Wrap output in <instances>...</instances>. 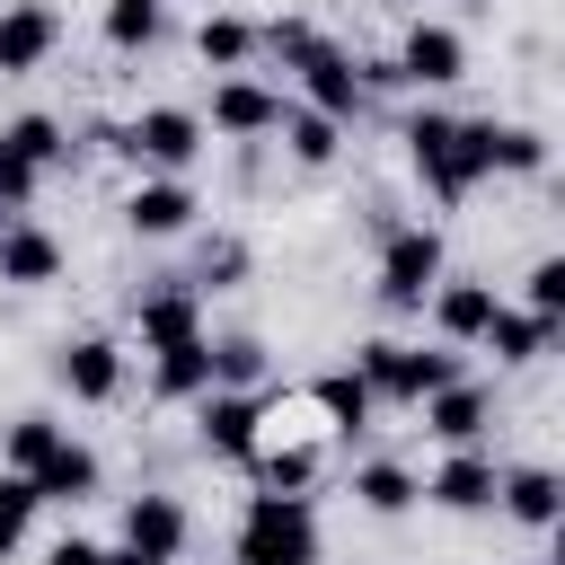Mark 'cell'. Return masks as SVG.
Here are the masks:
<instances>
[{
    "mask_svg": "<svg viewBox=\"0 0 565 565\" xmlns=\"http://www.w3.org/2000/svg\"><path fill=\"white\" fill-rule=\"evenodd\" d=\"M230 565H318V503L256 486L230 530Z\"/></svg>",
    "mask_w": 565,
    "mask_h": 565,
    "instance_id": "6da1fadb",
    "label": "cell"
},
{
    "mask_svg": "<svg viewBox=\"0 0 565 565\" xmlns=\"http://www.w3.org/2000/svg\"><path fill=\"white\" fill-rule=\"evenodd\" d=\"M353 371L380 406H424L441 380H459V344H406V335H362Z\"/></svg>",
    "mask_w": 565,
    "mask_h": 565,
    "instance_id": "7a4b0ae2",
    "label": "cell"
},
{
    "mask_svg": "<svg viewBox=\"0 0 565 565\" xmlns=\"http://www.w3.org/2000/svg\"><path fill=\"white\" fill-rule=\"evenodd\" d=\"M397 141H406V168L424 177V194H433L441 212H459V203L486 185V177H477V159H468V132H459V115H450V106H415Z\"/></svg>",
    "mask_w": 565,
    "mask_h": 565,
    "instance_id": "3957f363",
    "label": "cell"
},
{
    "mask_svg": "<svg viewBox=\"0 0 565 565\" xmlns=\"http://www.w3.org/2000/svg\"><path fill=\"white\" fill-rule=\"evenodd\" d=\"M450 274V247H441V230L433 221H388L380 230V309L388 318H424V300H433V282Z\"/></svg>",
    "mask_w": 565,
    "mask_h": 565,
    "instance_id": "277c9868",
    "label": "cell"
},
{
    "mask_svg": "<svg viewBox=\"0 0 565 565\" xmlns=\"http://www.w3.org/2000/svg\"><path fill=\"white\" fill-rule=\"evenodd\" d=\"M203 150H212V132L194 106H141L115 124V159H132L141 177H194Z\"/></svg>",
    "mask_w": 565,
    "mask_h": 565,
    "instance_id": "5b68a950",
    "label": "cell"
},
{
    "mask_svg": "<svg viewBox=\"0 0 565 565\" xmlns=\"http://www.w3.org/2000/svg\"><path fill=\"white\" fill-rule=\"evenodd\" d=\"M291 79H300V106H309V115H327V124H344V132H353V124L371 115L362 62H353V53L335 44V35H318V44H309V53L291 62Z\"/></svg>",
    "mask_w": 565,
    "mask_h": 565,
    "instance_id": "8992f818",
    "label": "cell"
},
{
    "mask_svg": "<svg viewBox=\"0 0 565 565\" xmlns=\"http://www.w3.org/2000/svg\"><path fill=\"white\" fill-rule=\"evenodd\" d=\"M388 71H397V88H459V79H468V35H459L450 18H415V26L397 35Z\"/></svg>",
    "mask_w": 565,
    "mask_h": 565,
    "instance_id": "52a82bcc",
    "label": "cell"
},
{
    "mask_svg": "<svg viewBox=\"0 0 565 565\" xmlns=\"http://www.w3.org/2000/svg\"><path fill=\"white\" fill-rule=\"evenodd\" d=\"M459 132H468V159H477V177H547V132L539 124H512V115H459Z\"/></svg>",
    "mask_w": 565,
    "mask_h": 565,
    "instance_id": "ba28073f",
    "label": "cell"
},
{
    "mask_svg": "<svg viewBox=\"0 0 565 565\" xmlns=\"http://www.w3.org/2000/svg\"><path fill=\"white\" fill-rule=\"evenodd\" d=\"M282 88L274 79H256V71H221L212 79V115H203V132H221V141H265L274 124H282Z\"/></svg>",
    "mask_w": 565,
    "mask_h": 565,
    "instance_id": "9c48e42d",
    "label": "cell"
},
{
    "mask_svg": "<svg viewBox=\"0 0 565 565\" xmlns=\"http://www.w3.org/2000/svg\"><path fill=\"white\" fill-rule=\"evenodd\" d=\"M494 477H503V459H494L486 441H459V450H441L415 486H424L433 512H494Z\"/></svg>",
    "mask_w": 565,
    "mask_h": 565,
    "instance_id": "30bf717a",
    "label": "cell"
},
{
    "mask_svg": "<svg viewBox=\"0 0 565 565\" xmlns=\"http://www.w3.org/2000/svg\"><path fill=\"white\" fill-rule=\"evenodd\" d=\"M194 221H203V194H194V177H141V185L124 194V230H132V238H150V247H168V238H194Z\"/></svg>",
    "mask_w": 565,
    "mask_h": 565,
    "instance_id": "8fae6325",
    "label": "cell"
},
{
    "mask_svg": "<svg viewBox=\"0 0 565 565\" xmlns=\"http://www.w3.org/2000/svg\"><path fill=\"white\" fill-rule=\"evenodd\" d=\"M53 388H62L71 406H115V397H124V344H115V335H71V344L53 353Z\"/></svg>",
    "mask_w": 565,
    "mask_h": 565,
    "instance_id": "7c38bea8",
    "label": "cell"
},
{
    "mask_svg": "<svg viewBox=\"0 0 565 565\" xmlns=\"http://www.w3.org/2000/svg\"><path fill=\"white\" fill-rule=\"evenodd\" d=\"M62 9L53 0H9L0 9V79H35L53 53H62Z\"/></svg>",
    "mask_w": 565,
    "mask_h": 565,
    "instance_id": "4fadbf2b",
    "label": "cell"
},
{
    "mask_svg": "<svg viewBox=\"0 0 565 565\" xmlns=\"http://www.w3.org/2000/svg\"><path fill=\"white\" fill-rule=\"evenodd\" d=\"M494 512H503V521H521V530H539V539H547V530H556V521H565V477H556V468H547V459H512V468H503V477H494Z\"/></svg>",
    "mask_w": 565,
    "mask_h": 565,
    "instance_id": "5bb4252c",
    "label": "cell"
},
{
    "mask_svg": "<svg viewBox=\"0 0 565 565\" xmlns=\"http://www.w3.org/2000/svg\"><path fill=\"white\" fill-rule=\"evenodd\" d=\"M556 335H565V318H539V309H521V300H494V318H486L477 353H494L503 371H530V362H547V353H556Z\"/></svg>",
    "mask_w": 565,
    "mask_h": 565,
    "instance_id": "9a60e30c",
    "label": "cell"
},
{
    "mask_svg": "<svg viewBox=\"0 0 565 565\" xmlns=\"http://www.w3.org/2000/svg\"><path fill=\"white\" fill-rule=\"evenodd\" d=\"M415 415H424V433H433L441 450H459V441H486V424H494V388L459 371V380H441Z\"/></svg>",
    "mask_w": 565,
    "mask_h": 565,
    "instance_id": "2e32d148",
    "label": "cell"
},
{
    "mask_svg": "<svg viewBox=\"0 0 565 565\" xmlns=\"http://www.w3.org/2000/svg\"><path fill=\"white\" fill-rule=\"evenodd\" d=\"M185 539H194V512L168 494V486H141V494H124V547H141V556H185Z\"/></svg>",
    "mask_w": 565,
    "mask_h": 565,
    "instance_id": "e0dca14e",
    "label": "cell"
},
{
    "mask_svg": "<svg viewBox=\"0 0 565 565\" xmlns=\"http://www.w3.org/2000/svg\"><path fill=\"white\" fill-rule=\"evenodd\" d=\"M424 318H433V344H477L486 335V318H494V282H477V274H441L433 282V300H424Z\"/></svg>",
    "mask_w": 565,
    "mask_h": 565,
    "instance_id": "ac0fdd59",
    "label": "cell"
},
{
    "mask_svg": "<svg viewBox=\"0 0 565 565\" xmlns=\"http://www.w3.org/2000/svg\"><path fill=\"white\" fill-rule=\"evenodd\" d=\"M62 265L71 256H62V238L44 221H18V212L0 221V282L9 291H44V282H62Z\"/></svg>",
    "mask_w": 565,
    "mask_h": 565,
    "instance_id": "d6986e66",
    "label": "cell"
},
{
    "mask_svg": "<svg viewBox=\"0 0 565 565\" xmlns=\"http://www.w3.org/2000/svg\"><path fill=\"white\" fill-rule=\"evenodd\" d=\"M132 335H141V353L185 344V335H212V327H203V291H194V282H159V291H141V300H132Z\"/></svg>",
    "mask_w": 565,
    "mask_h": 565,
    "instance_id": "ffe728a7",
    "label": "cell"
},
{
    "mask_svg": "<svg viewBox=\"0 0 565 565\" xmlns=\"http://www.w3.org/2000/svg\"><path fill=\"white\" fill-rule=\"evenodd\" d=\"M194 441L238 468L247 441H256V388H203V397H194Z\"/></svg>",
    "mask_w": 565,
    "mask_h": 565,
    "instance_id": "44dd1931",
    "label": "cell"
},
{
    "mask_svg": "<svg viewBox=\"0 0 565 565\" xmlns=\"http://www.w3.org/2000/svg\"><path fill=\"white\" fill-rule=\"evenodd\" d=\"M97 477H106V459L79 441V433H62L35 468H26V486H35V503H88L97 494Z\"/></svg>",
    "mask_w": 565,
    "mask_h": 565,
    "instance_id": "7402d4cb",
    "label": "cell"
},
{
    "mask_svg": "<svg viewBox=\"0 0 565 565\" xmlns=\"http://www.w3.org/2000/svg\"><path fill=\"white\" fill-rule=\"evenodd\" d=\"M203 388H212V335H185V344L150 353V397L159 406H194Z\"/></svg>",
    "mask_w": 565,
    "mask_h": 565,
    "instance_id": "603a6c76",
    "label": "cell"
},
{
    "mask_svg": "<svg viewBox=\"0 0 565 565\" xmlns=\"http://www.w3.org/2000/svg\"><path fill=\"white\" fill-rule=\"evenodd\" d=\"M344 494H353L371 521H397V512H415V503H424V486H415V468H406V459H353Z\"/></svg>",
    "mask_w": 565,
    "mask_h": 565,
    "instance_id": "cb8c5ba5",
    "label": "cell"
},
{
    "mask_svg": "<svg viewBox=\"0 0 565 565\" xmlns=\"http://www.w3.org/2000/svg\"><path fill=\"white\" fill-rule=\"evenodd\" d=\"M106 53H159L168 44V0H97Z\"/></svg>",
    "mask_w": 565,
    "mask_h": 565,
    "instance_id": "d4e9b609",
    "label": "cell"
},
{
    "mask_svg": "<svg viewBox=\"0 0 565 565\" xmlns=\"http://www.w3.org/2000/svg\"><path fill=\"white\" fill-rule=\"evenodd\" d=\"M194 62H203V71H247V62H256V18L203 9V18H194Z\"/></svg>",
    "mask_w": 565,
    "mask_h": 565,
    "instance_id": "484cf974",
    "label": "cell"
},
{
    "mask_svg": "<svg viewBox=\"0 0 565 565\" xmlns=\"http://www.w3.org/2000/svg\"><path fill=\"white\" fill-rule=\"evenodd\" d=\"M282 159L291 168H335L344 159V124H327V115H309V106H282Z\"/></svg>",
    "mask_w": 565,
    "mask_h": 565,
    "instance_id": "4316f807",
    "label": "cell"
},
{
    "mask_svg": "<svg viewBox=\"0 0 565 565\" xmlns=\"http://www.w3.org/2000/svg\"><path fill=\"white\" fill-rule=\"evenodd\" d=\"M247 265H256V256H247V238H230V230H212V238L194 247V265H185L177 282H194V291L212 300V291H238V282H247Z\"/></svg>",
    "mask_w": 565,
    "mask_h": 565,
    "instance_id": "83f0119b",
    "label": "cell"
},
{
    "mask_svg": "<svg viewBox=\"0 0 565 565\" xmlns=\"http://www.w3.org/2000/svg\"><path fill=\"white\" fill-rule=\"evenodd\" d=\"M309 397H318L327 433H362V424L380 415V397L362 388V371H318V380H309Z\"/></svg>",
    "mask_w": 565,
    "mask_h": 565,
    "instance_id": "f1b7e54d",
    "label": "cell"
},
{
    "mask_svg": "<svg viewBox=\"0 0 565 565\" xmlns=\"http://www.w3.org/2000/svg\"><path fill=\"white\" fill-rule=\"evenodd\" d=\"M274 380V353H265V335H212V388H265Z\"/></svg>",
    "mask_w": 565,
    "mask_h": 565,
    "instance_id": "f546056e",
    "label": "cell"
},
{
    "mask_svg": "<svg viewBox=\"0 0 565 565\" xmlns=\"http://www.w3.org/2000/svg\"><path fill=\"white\" fill-rule=\"evenodd\" d=\"M0 132H9V141H18V150H26L35 168H44V177H53V168H71V124H62V115L26 106V115H9Z\"/></svg>",
    "mask_w": 565,
    "mask_h": 565,
    "instance_id": "4dcf8cb0",
    "label": "cell"
},
{
    "mask_svg": "<svg viewBox=\"0 0 565 565\" xmlns=\"http://www.w3.org/2000/svg\"><path fill=\"white\" fill-rule=\"evenodd\" d=\"M62 433H71V424H62L53 406H26V415H9V433H0V468H18V477H26V468H35V459L62 441Z\"/></svg>",
    "mask_w": 565,
    "mask_h": 565,
    "instance_id": "1f68e13d",
    "label": "cell"
},
{
    "mask_svg": "<svg viewBox=\"0 0 565 565\" xmlns=\"http://www.w3.org/2000/svg\"><path fill=\"white\" fill-rule=\"evenodd\" d=\"M35 512H44V503H35V486H26L18 468H0V565H9L18 547H26V530H35Z\"/></svg>",
    "mask_w": 565,
    "mask_h": 565,
    "instance_id": "d6a6232c",
    "label": "cell"
},
{
    "mask_svg": "<svg viewBox=\"0 0 565 565\" xmlns=\"http://www.w3.org/2000/svg\"><path fill=\"white\" fill-rule=\"evenodd\" d=\"M35 194H44V168H35V159H26V150L0 132V212H26Z\"/></svg>",
    "mask_w": 565,
    "mask_h": 565,
    "instance_id": "836d02e7",
    "label": "cell"
},
{
    "mask_svg": "<svg viewBox=\"0 0 565 565\" xmlns=\"http://www.w3.org/2000/svg\"><path fill=\"white\" fill-rule=\"evenodd\" d=\"M521 309H539V318H565V256H539V265L521 274Z\"/></svg>",
    "mask_w": 565,
    "mask_h": 565,
    "instance_id": "e575fe53",
    "label": "cell"
},
{
    "mask_svg": "<svg viewBox=\"0 0 565 565\" xmlns=\"http://www.w3.org/2000/svg\"><path fill=\"white\" fill-rule=\"evenodd\" d=\"M44 565H106V547L71 530V539H53V547H44Z\"/></svg>",
    "mask_w": 565,
    "mask_h": 565,
    "instance_id": "d590c367",
    "label": "cell"
},
{
    "mask_svg": "<svg viewBox=\"0 0 565 565\" xmlns=\"http://www.w3.org/2000/svg\"><path fill=\"white\" fill-rule=\"evenodd\" d=\"M106 565H168V556H141V547H124V539H115V547H106Z\"/></svg>",
    "mask_w": 565,
    "mask_h": 565,
    "instance_id": "8d00e7d4",
    "label": "cell"
},
{
    "mask_svg": "<svg viewBox=\"0 0 565 565\" xmlns=\"http://www.w3.org/2000/svg\"><path fill=\"white\" fill-rule=\"evenodd\" d=\"M0 221H9V212H0Z\"/></svg>",
    "mask_w": 565,
    "mask_h": 565,
    "instance_id": "74e56055",
    "label": "cell"
}]
</instances>
